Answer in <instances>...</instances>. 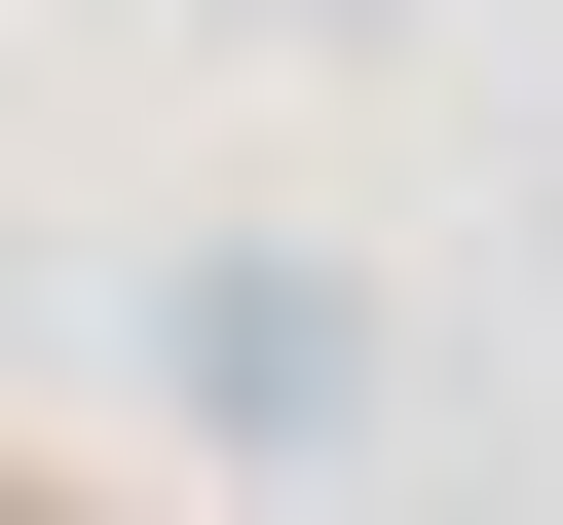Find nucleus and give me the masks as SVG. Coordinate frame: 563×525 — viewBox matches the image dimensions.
I'll return each instance as SVG.
<instances>
[{
  "label": "nucleus",
  "instance_id": "nucleus-3",
  "mask_svg": "<svg viewBox=\"0 0 563 525\" xmlns=\"http://www.w3.org/2000/svg\"><path fill=\"white\" fill-rule=\"evenodd\" d=\"M526 262H563V150H526Z\"/></svg>",
  "mask_w": 563,
  "mask_h": 525
},
{
  "label": "nucleus",
  "instance_id": "nucleus-1",
  "mask_svg": "<svg viewBox=\"0 0 563 525\" xmlns=\"http://www.w3.org/2000/svg\"><path fill=\"white\" fill-rule=\"evenodd\" d=\"M151 450L339 488V450H376V262H339V225H188V262H151Z\"/></svg>",
  "mask_w": 563,
  "mask_h": 525
},
{
  "label": "nucleus",
  "instance_id": "nucleus-2",
  "mask_svg": "<svg viewBox=\"0 0 563 525\" xmlns=\"http://www.w3.org/2000/svg\"><path fill=\"white\" fill-rule=\"evenodd\" d=\"M263 38H413V0H263Z\"/></svg>",
  "mask_w": 563,
  "mask_h": 525
}]
</instances>
